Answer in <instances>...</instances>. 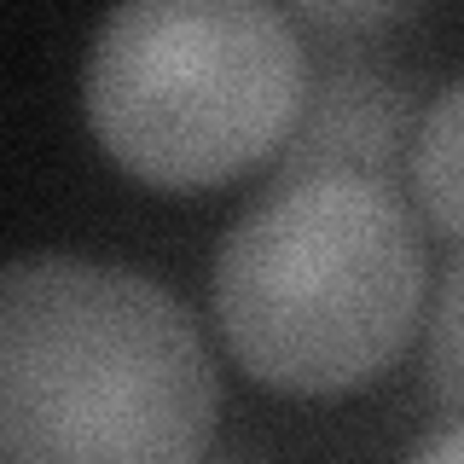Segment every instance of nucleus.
Instances as JSON below:
<instances>
[{
    "mask_svg": "<svg viewBox=\"0 0 464 464\" xmlns=\"http://www.w3.org/2000/svg\"><path fill=\"white\" fill-rule=\"evenodd\" d=\"M215 366L151 273L18 256L0 273V464H203Z\"/></svg>",
    "mask_w": 464,
    "mask_h": 464,
    "instance_id": "nucleus-1",
    "label": "nucleus"
},
{
    "mask_svg": "<svg viewBox=\"0 0 464 464\" xmlns=\"http://www.w3.org/2000/svg\"><path fill=\"white\" fill-rule=\"evenodd\" d=\"M418 314L424 238L383 180H273L215 250V319L232 360L285 395H343L383 377Z\"/></svg>",
    "mask_w": 464,
    "mask_h": 464,
    "instance_id": "nucleus-2",
    "label": "nucleus"
},
{
    "mask_svg": "<svg viewBox=\"0 0 464 464\" xmlns=\"http://www.w3.org/2000/svg\"><path fill=\"white\" fill-rule=\"evenodd\" d=\"M308 70L296 18L267 0H128L87 47L82 105L116 169L203 192L285 151Z\"/></svg>",
    "mask_w": 464,
    "mask_h": 464,
    "instance_id": "nucleus-3",
    "label": "nucleus"
},
{
    "mask_svg": "<svg viewBox=\"0 0 464 464\" xmlns=\"http://www.w3.org/2000/svg\"><path fill=\"white\" fill-rule=\"evenodd\" d=\"M418 82L395 58L372 53L366 41H331L314 58L308 99L290 128L285 151L273 157V180L296 174H360L401 192V174L412 169L418 145Z\"/></svg>",
    "mask_w": 464,
    "mask_h": 464,
    "instance_id": "nucleus-4",
    "label": "nucleus"
},
{
    "mask_svg": "<svg viewBox=\"0 0 464 464\" xmlns=\"http://www.w3.org/2000/svg\"><path fill=\"white\" fill-rule=\"evenodd\" d=\"M406 186L418 192V209L464 250V76L424 105Z\"/></svg>",
    "mask_w": 464,
    "mask_h": 464,
    "instance_id": "nucleus-5",
    "label": "nucleus"
},
{
    "mask_svg": "<svg viewBox=\"0 0 464 464\" xmlns=\"http://www.w3.org/2000/svg\"><path fill=\"white\" fill-rule=\"evenodd\" d=\"M424 383L441 412L464 418V250L447 261L424 325Z\"/></svg>",
    "mask_w": 464,
    "mask_h": 464,
    "instance_id": "nucleus-6",
    "label": "nucleus"
},
{
    "mask_svg": "<svg viewBox=\"0 0 464 464\" xmlns=\"http://www.w3.org/2000/svg\"><path fill=\"white\" fill-rule=\"evenodd\" d=\"M406 12H412V6H395V0H360V6H337V0H308V6H296L290 18L325 29V35H348V29H383V24H401Z\"/></svg>",
    "mask_w": 464,
    "mask_h": 464,
    "instance_id": "nucleus-7",
    "label": "nucleus"
},
{
    "mask_svg": "<svg viewBox=\"0 0 464 464\" xmlns=\"http://www.w3.org/2000/svg\"><path fill=\"white\" fill-rule=\"evenodd\" d=\"M406 464H464V418H459V424H447L441 435H430V441L418 447Z\"/></svg>",
    "mask_w": 464,
    "mask_h": 464,
    "instance_id": "nucleus-8",
    "label": "nucleus"
}]
</instances>
